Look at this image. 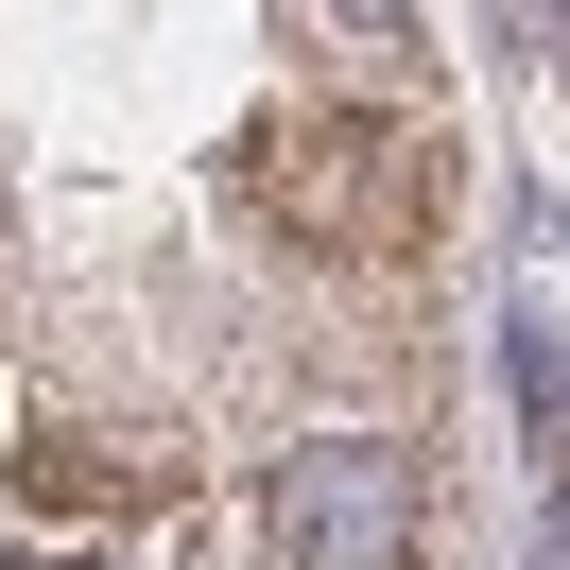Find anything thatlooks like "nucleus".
Segmentation results:
<instances>
[{
  "mask_svg": "<svg viewBox=\"0 0 570 570\" xmlns=\"http://www.w3.org/2000/svg\"><path fill=\"white\" fill-rule=\"evenodd\" d=\"M243 190L277 208L294 259H346V277H415L432 225H450V156H432V121L381 105V87L259 105V121H243Z\"/></svg>",
  "mask_w": 570,
  "mask_h": 570,
  "instance_id": "f257e3e1",
  "label": "nucleus"
},
{
  "mask_svg": "<svg viewBox=\"0 0 570 570\" xmlns=\"http://www.w3.org/2000/svg\"><path fill=\"white\" fill-rule=\"evenodd\" d=\"M243 535H259V570H415V466L363 432H312L243 501Z\"/></svg>",
  "mask_w": 570,
  "mask_h": 570,
  "instance_id": "f03ea898",
  "label": "nucleus"
},
{
  "mask_svg": "<svg viewBox=\"0 0 570 570\" xmlns=\"http://www.w3.org/2000/svg\"><path fill=\"white\" fill-rule=\"evenodd\" d=\"M294 18H312V36L346 52L363 87H381V105H397V87H415V0H294Z\"/></svg>",
  "mask_w": 570,
  "mask_h": 570,
  "instance_id": "7ed1b4c3",
  "label": "nucleus"
},
{
  "mask_svg": "<svg viewBox=\"0 0 570 570\" xmlns=\"http://www.w3.org/2000/svg\"><path fill=\"white\" fill-rule=\"evenodd\" d=\"M553 36H570V0H553Z\"/></svg>",
  "mask_w": 570,
  "mask_h": 570,
  "instance_id": "20e7f679",
  "label": "nucleus"
}]
</instances>
